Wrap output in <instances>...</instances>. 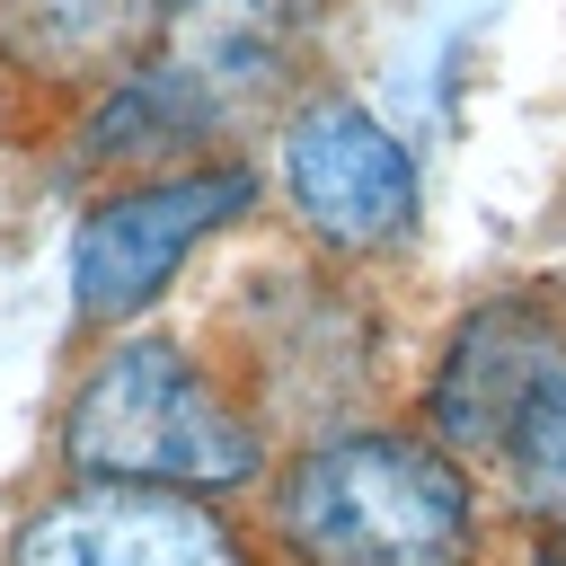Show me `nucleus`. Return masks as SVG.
Masks as SVG:
<instances>
[{
    "mask_svg": "<svg viewBox=\"0 0 566 566\" xmlns=\"http://www.w3.org/2000/svg\"><path fill=\"white\" fill-rule=\"evenodd\" d=\"M539 566H566V557H557V548H548V557H539Z\"/></svg>",
    "mask_w": 566,
    "mask_h": 566,
    "instance_id": "10",
    "label": "nucleus"
},
{
    "mask_svg": "<svg viewBox=\"0 0 566 566\" xmlns=\"http://www.w3.org/2000/svg\"><path fill=\"white\" fill-rule=\"evenodd\" d=\"M283 186H292V212L310 221V239H327L345 256H371L416 230V159L354 97H310L283 124Z\"/></svg>",
    "mask_w": 566,
    "mask_h": 566,
    "instance_id": "4",
    "label": "nucleus"
},
{
    "mask_svg": "<svg viewBox=\"0 0 566 566\" xmlns=\"http://www.w3.org/2000/svg\"><path fill=\"white\" fill-rule=\"evenodd\" d=\"M0 27L53 71H133L142 35L159 27V0H0Z\"/></svg>",
    "mask_w": 566,
    "mask_h": 566,
    "instance_id": "8",
    "label": "nucleus"
},
{
    "mask_svg": "<svg viewBox=\"0 0 566 566\" xmlns=\"http://www.w3.org/2000/svg\"><path fill=\"white\" fill-rule=\"evenodd\" d=\"M221 124L212 71L203 62H133L97 115H88V159H150V150H195Z\"/></svg>",
    "mask_w": 566,
    "mask_h": 566,
    "instance_id": "7",
    "label": "nucleus"
},
{
    "mask_svg": "<svg viewBox=\"0 0 566 566\" xmlns=\"http://www.w3.org/2000/svg\"><path fill=\"white\" fill-rule=\"evenodd\" d=\"M566 371V318L539 301V292H495L478 301L433 380H424V433L460 460V451H504V433L522 424V407Z\"/></svg>",
    "mask_w": 566,
    "mask_h": 566,
    "instance_id": "5",
    "label": "nucleus"
},
{
    "mask_svg": "<svg viewBox=\"0 0 566 566\" xmlns=\"http://www.w3.org/2000/svg\"><path fill=\"white\" fill-rule=\"evenodd\" d=\"M274 531L301 566H478L469 469L398 424L310 442L274 486Z\"/></svg>",
    "mask_w": 566,
    "mask_h": 566,
    "instance_id": "1",
    "label": "nucleus"
},
{
    "mask_svg": "<svg viewBox=\"0 0 566 566\" xmlns=\"http://www.w3.org/2000/svg\"><path fill=\"white\" fill-rule=\"evenodd\" d=\"M62 460L88 486H168V495H221L256 478V424L248 407L168 336L97 354V371L62 407Z\"/></svg>",
    "mask_w": 566,
    "mask_h": 566,
    "instance_id": "2",
    "label": "nucleus"
},
{
    "mask_svg": "<svg viewBox=\"0 0 566 566\" xmlns=\"http://www.w3.org/2000/svg\"><path fill=\"white\" fill-rule=\"evenodd\" d=\"M504 469H513V495H522V513L548 531V548L566 557V371L522 407V424L504 433V451H495Z\"/></svg>",
    "mask_w": 566,
    "mask_h": 566,
    "instance_id": "9",
    "label": "nucleus"
},
{
    "mask_svg": "<svg viewBox=\"0 0 566 566\" xmlns=\"http://www.w3.org/2000/svg\"><path fill=\"white\" fill-rule=\"evenodd\" d=\"M256 203V168L212 159V168H177V177H142L124 195H106L80 239H71V310L80 318H133L142 301L168 292V274Z\"/></svg>",
    "mask_w": 566,
    "mask_h": 566,
    "instance_id": "3",
    "label": "nucleus"
},
{
    "mask_svg": "<svg viewBox=\"0 0 566 566\" xmlns=\"http://www.w3.org/2000/svg\"><path fill=\"white\" fill-rule=\"evenodd\" d=\"M9 566H248V539L203 495L80 478L18 522Z\"/></svg>",
    "mask_w": 566,
    "mask_h": 566,
    "instance_id": "6",
    "label": "nucleus"
}]
</instances>
